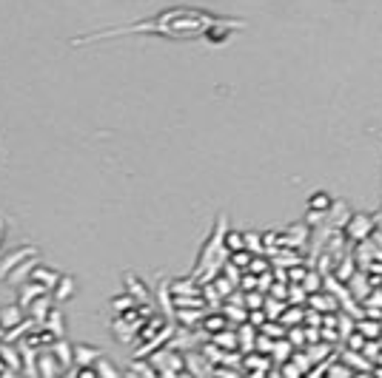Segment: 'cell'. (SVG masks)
Returning <instances> with one entry per match:
<instances>
[{
  "mask_svg": "<svg viewBox=\"0 0 382 378\" xmlns=\"http://www.w3.org/2000/svg\"><path fill=\"white\" fill-rule=\"evenodd\" d=\"M223 17L202 12V9H189V6H174L166 9L149 20L140 23H129V26H117V28H103L95 35H86L72 40L74 46L80 43H92V40H106V38H120V35H163V38H174V40H186V38H209V31L220 23Z\"/></svg>",
  "mask_w": 382,
  "mask_h": 378,
  "instance_id": "cell-1",
  "label": "cell"
},
{
  "mask_svg": "<svg viewBox=\"0 0 382 378\" xmlns=\"http://www.w3.org/2000/svg\"><path fill=\"white\" fill-rule=\"evenodd\" d=\"M26 256H38V247H35V245H26V247H17L12 256H6L3 265H0V279H6V276H9V273H12V270L26 259Z\"/></svg>",
  "mask_w": 382,
  "mask_h": 378,
  "instance_id": "cell-2",
  "label": "cell"
},
{
  "mask_svg": "<svg viewBox=\"0 0 382 378\" xmlns=\"http://www.w3.org/2000/svg\"><path fill=\"white\" fill-rule=\"evenodd\" d=\"M49 293L54 296V302H66L69 296H74V276H63V273H61L57 285H54Z\"/></svg>",
  "mask_w": 382,
  "mask_h": 378,
  "instance_id": "cell-3",
  "label": "cell"
},
{
  "mask_svg": "<svg viewBox=\"0 0 382 378\" xmlns=\"http://www.w3.org/2000/svg\"><path fill=\"white\" fill-rule=\"evenodd\" d=\"M57 279H61V273H57V270H46L43 265L32 268V281H40V288H46V290H51L57 285Z\"/></svg>",
  "mask_w": 382,
  "mask_h": 378,
  "instance_id": "cell-4",
  "label": "cell"
},
{
  "mask_svg": "<svg viewBox=\"0 0 382 378\" xmlns=\"http://www.w3.org/2000/svg\"><path fill=\"white\" fill-rule=\"evenodd\" d=\"M23 322V307L20 304H12V307H0V324H3V330L15 327Z\"/></svg>",
  "mask_w": 382,
  "mask_h": 378,
  "instance_id": "cell-5",
  "label": "cell"
},
{
  "mask_svg": "<svg viewBox=\"0 0 382 378\" xmlns=\"http://www.w3.org/2000/svg\"><path fill=\"white\" fill-rule=\"evenodd\" d=\"M74 353H77V361H92V359L103 356L97 347H86V344H77V347H74Z\"/></svg>",
  "mask_w": 382,
  "mask_h": 378,
  "instance_id": "cell-6",
  "label": "cell"
},
{
  "mask_svg": "<svg viewBox=\"0 0 382 378\" xmlns=\"http://www.w3.org/2000/svg\"><path fill=\"white\" fill-rule=\"evenodd\" d=\"M3 233H6V222H3V216H0V245H3Z\"/></svg>",
  "mask_w": 382,
  "mask_h": 378,
  "instance_id": "cell-7",
  "label": "cell"
}]
</instances>
